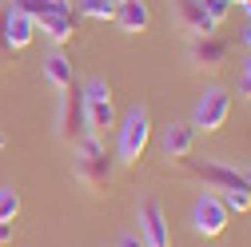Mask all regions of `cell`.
<instances>
[{
    "label": "cell",
    "instance_id": "obj_1",
    "mask_svg": "<svg viewBox=\"0 0 251 247\" xmlns=\"http://www.w3.org/2000/svg\"><path fill=\"white\" fill-rule=\"evenodd\" d=\"M148 144H151V116H148L144 104H132L124 112V120L116 124V156H120V164L144 160Z\"/></svg>",
    "mask_w": 251,
    "mask_h": 247
},
{
    "label": "cell",
    "instance_id": "obj_2",
    "mask_svg": "<svg viewBox=\"0 0 251 247\" xmlns=\"http://www.w3.org/2000/svg\"><path fill=\"white\" fill-rule=\"evenodd\" d=\"M80 104H84V132L88 136H104L108 128H116V104H112V88L108 80H88L80 88Z\"/></svg>",
    "mask_w": 251,
    "mask_h": 247
},
{
    "label": "cell",
    "instance_id": "obj_3",
    "mask_svg": "<svg viewBox=\"0 0 251 247\" xmlns=\"http://www.w3.org/2000/svg\"><path fill=\"white\" fill-rule=\"evenodd\" d=\"M72 160H76L72 168H76V179H80V183H88V188H108V179H112V160H108L100 136H80Z\"/></svg>",
    "mask_w": 251,
    "mask_h": 247
},
{
    "label": "cell",
    "instance_id": "obj_4",
    "mask_svg": "<svg viewBox=\"0 0 251 247\" xmlns=\"http://www.w3.org/2000/svg\"><path fill=\"white\" fill-rule=\"evenodd\" d=\"M231 116V96L224 88H203V96L196 100V112H192V128L196 132H219Z\"/></svg>",
    "mask_w": 251,
    "mask_h": 247
},
{
    "label": "cell",
    "instance_id": "obj_5",
    "mask_svg": "<svg viewBox=\"0 0 251 247\" xmlns=\"http://www.w3.org/2000/svg\"><path fill=\"white\" fill-rule=\"evenodd\" d=\"M192 227H196V235H203V239L224 235V227H227V207H224V199H219L215 192H203V196L196 199V207H192Z\"/></svg>",
    "mask_w": 251,
    "mask_h": 247
},
{
    "label": "cell",
    "instance_id": "obj_6",
    "mask_svg": "<svg viewBox=\"0 0 251 247\" xmlns=\"http://www.w3.org/2000/svg\"><path fill=\"white\" fill-rule=\"evenodd\" d=\"M140 239L144 247H172V231H168V215L155 199H140Z\"/></svg>",
    "mask_w": 251,
    "mask_h": 247
},
{
    "label": "cell",
    "instance_id": "obj_7",
    "mask_svg": "<svg viewBox=\"0 0 251 247\" xmlns=\"http://www.w3.org/2000/svg\"><path fill=\"white\" fill-rule=\"evenodd\" d=\"M0 24H4V40H8L12 52L28 48L32 36H36V20L28 16L24 8H16V4H4V8H0Z\"/></svg>",
    "mask_w": 251,
    "mask_h": 247
},
{
    "label": "cell",
    "instance_id": "obj_8",
    "mask_svg": "<svg viewBox=\"0 0 251 247\" xmlns=\"http://www.w3.org/2000/svg\"><path fill=\"white\" fill-rule=\"evenodd\" d=\"M56 132H60V140H80V132H84V104H80V92H72V88H64L60 92V116H56Z\"/></svg>",
    "mask_w": 251,
    "mask_h": 247
},
{
    "label": "cell",
    "instance_id": "obj_9",
    "mask_svg": "<svg viewBox=\"0 0 251 247\" xmlns=\"http://www.w3.org/2000/svg\"><path fill=\"white\" fill-rule=\"evenodd\" d=\"M112 20H116L120 32L140 36V32H148V28H151V8H148V0H120Z\"/></svg>",
    "mask_w": 251,
    "mask_h": 247
},
{
    "label": "cell",
    "instance_id": "obj_10",
    "mask_svg": "<svg viewBox=\"0 0 251 247\" xmlns=\"http://www.w3.org/2000/svg\"><path fill=\"white\" fill-rule=\"evenodd\" d=\"M203 183H211V188H219V192H227V188H251V183L243 179V172H235V168H227V164H219V160H203V164H187Z\"/></svg>",
    "mask_w": 251,
    "mask_h": 247
},
{
    "label": "cell",
    "instance_id": "obj_11",
    "mask_svg": "<svg viewBox=\"0 0 251 247\" xmlns=\"http://www.w3.org/2000/svg\"><path fill=\"white\" fill-rule=\"evenodd\" d=\"M196 151V128L192 120H176L164 128V156L168 160H187Z\"/></svg>",
    "mask_w": 251,
    "mask_h": 247
},
{
    "label": "cell",
    "instance_id": "obj_12",
    "mask_svg": "<svg viewBox=\"0 0 251 247\" xmlns=\"http://www.w3.org/2000/svg\"><path fill=\"white\" fill-rule=\"evenodd\" d=\"M172 8H176V20H179L192 36H215V28H219V24L203 12L200 0H172Z\"/></svg>",
    "mask_w": 251,
    "mask_h": 247
},
{
    "label": "cell",
    "instance_id": "obj_13",
    "mask_svg": "<svg viewBox=\"0 0 251 247\" xmlns=\"http://www.w3.org/2000/svg\"><path fill=\"white\" fill-rule=\"evenodd\" d=\"M40 72H44V80L56 88V92H64V88H72V80H76V72H72V60L64 56V52H48L44 60H40Z\"/></svg>",
    "mask_w": 251,
    "mask_h": 247
},
{
    "label": "cell",
    "instance_id": "obj_14",
    "mask_svg": "<svg viewBox=\"0 0 251 247\" xmlns=\"http://www.w3.org/2000/svg\"><path fill=\"white\" fill-rule=\"evenodd\" d=\"M36 32H44L60 48V44H68L76 36V20H72V12H52V16H40L36 20Z\"/></svg>",
    "mask_w": 251,
    "mask_h": 247
},
{
    "label": "cell",
    "instance_id": "obj_15",
    "mask_svg": "<svg viewBox=\"0 0 251 247\" xmlns=\"http://www.w3.org/2000/svg\"><path fill=\"white\" fill-rule=\"evenodd\" d=\"M192 60L203 68H219L227 60V44L219 36H192Z\"/></svg>",
    "mask_w": 251,
    "mask_h": 247
},
{
    "label": "cell",
    "instance_id": "obj_16",
    "mask_svg": "<svg viewBox=\"0 0 251 247\" xmlns=\"http://www.w3.org/2000/svg\"><path fill=\"white\" fill-rule=\"evenodd\" d=\"M16 8H24L32 20H40V16H52V12H72V4L68 0H12Z\"/></svg>",
    "mask_w": 251,
    "mask_h": 247
},
{
    "label": "cell",
    "instance_id": "obj_17",
    "mask_svg": "<svg viewBox=\"0 0 251 247\" xmlns=\"http://www.w3.org/2000/svg\"><path fill=\"white\" fill-rule=\"evenodd\" d=\"M76 8L88 20H112L116 16V0H76Z\"/></svg>",
    "mask_w": 251,
    "mask_h": 247
},
{
    "label": "cell",
    "instance_id": "obj_18",
    "mask_svg": "<svg viewBox=\"0 0 251 247\" xmlns=\"http://www.w3.org/2000/svg\"><path fill=\"white\" fill-rule=\"evenodd\" d=\"M20 215V192L16 188H0V223H12Z\"/></svg>",
    "mask_w": 251,
    "mask_h": 247
},
{
    "label": "cell",
    "instance_id": "obj_19",
    "mask_svg": "<svg viewBox=\"0 0 251 247\" xmlns=\"http://www.w3.org/2000/svg\"><path fill=\"white\" fill-rule=\"evenodd\" d=\"M200 4H203V12H207V16L215 20V24H219V20H224V16H227V12L235 8L231 0H200Z\"/></svg>",
    "mask_w": 251,
    "mask_h": 247
},
{
    "label": "cell",
    "instance_id": "obj_20",
    "mask_svg": "<svg viewBox=\"0 0 251 247\" xmlns=\"http://www.w3.org/2000/svg\"><path fill=\"white\" fill-rule=\"evenodd\" d=\"M239 92H243V96L251 100V56L243 60V72H239Z\"/></svg>",
    "mask_w": 251,
    "mask_h": 247
},
{
    "label": "cell",
    "instance_id": "obj_21",
    "mask_svg": "<svg viewBox=\"0 0 251 247\" xmlns=\"http://www.w3.org/2000/svg\"><path fill=\"white\" fill-rule=\"evenodd\" d=\"M116 247H144V239H140V231H124L116 239Z\"/></svg>",
    "mask_w": 251,
    "mask_h": 247
},
{
    "label": "cell",
    "instance_id": "obj_22",
    "mask_svg": "<svg viewBox=\"0 0 251 247\" xmlns=\"http://www.w3.org/2000/svg\"><path fill=\"white\" fill-rule=\"evenodd\" d=\"M239 40H243V44H247V48H251V20H247V24H243V28H239Z\"/></svg>",
    "mask_w": 251,
    "mask_h": 247
},
{
    "label": "cell",
    "instance_id": "obj_23",
    "mask_svg": "<svg viewBox=\"0 0 251 247\" xmlns=\"http://www.w3.org/2000/svg\"><path fill=\"white\" fill-rule=\"evenodd\" d=\"M12 239V223H0V243H8Z\"/></svg>",
    "mask_w": 251,
    "mask_h": 247
},
{
    "label": "cell",
    "instance_id": "obj_24",
    "mask_svg": "<svg viewBox=\"0 0 251 247\" xmlns=\"http://www.w3.org/2000/svg\"><path fill=\"white\" fill-rule=\"evenodd\" d=\"M4 144H8V136H4V132H0V148H4Z\"/></svg>",
    "mask_w": 251,
    "mask_h": 247
},
{
    "label": "cell",
    "instance_id": "obj_25",
    "mask_svg": "<svg viewBox=\"0 0 251 247\" xmlns=\"http://www.w3.org/2000/svg\"><path fill=\"white\" fill-rule=\"evenodd\" d=\"M243 8H247V16H251V0H243Z\"/></svg>",
    "mask_w": 251,
    "mask_h": 247
},
{
    "label": "cell",
    "instance_id": "obj_26",
    "mask_svg": "<svg viewBox=\"0 0 251 247\" xmlns=\"http://www.w3.org/2000/svg\"><path fill=\"white\" fill-rule=\"evenodd\" d=\"M243 179H247V183H251V168H247V172H243Z\"/></svg>",
    "mask_w": 251,
    "mask_h": 247
},
{
    "label": "cell",
    "instance_id": "obj_27",
    "mask_svg": "<svg viewBox=\"0 0 251 247\" xmlns=\"http://www.w3.org/2000/svg\"><path fill=\"white\" fill-rule=\"evenodd\" d=\"M231 4H243V0H231Z\"/></svg>",
    "mask_w": 251,
    "mask_h": 247
},
{
    "label": "cell",
    "instance_id": "obj_28",
    "mask_svg": "<svg viewBox=\"0 0 251 247\" xmlns=\"http://www.w3.org/2000/svg\"><path fill=\"white\" fill-rule=\"evenodd\" d=\"M116 4H120V0H116Z\"/></svg>",
    "mask_w": 251,
    "mask_h": 247
}]
</instances>
